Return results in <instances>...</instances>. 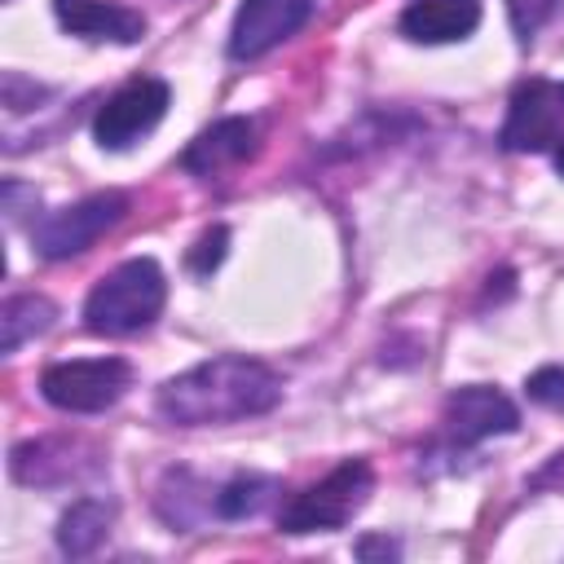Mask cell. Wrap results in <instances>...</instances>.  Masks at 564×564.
Segmentation results:
<instances>
[{
	"instance_id": "4fadbf2b",
	"label": "cell",
	"mask_w": 564,
	"mask_h": 564,
	"mask_svg": "<svg viewBox=\"0 0 564 564\" xmlns=\"http://www.w3.org/2000/svg\"><path fill=\"white\" fill-rule=\"evenodd\" d=\"M79 449H88V445H84V441H66V436L26 441V445L13 449L9 471H13V480H22V485H66V480H75V476L84 471V467L70 458V454H79Z\"/></svg>"
},
{
	"instance_id": "6da1fadb",
	"label": "cell",
	"mask_w": 564,
	"mask_h": 564,
	"mask_svg": "<svg viewBox=\"0 0 564 564\" xmlns=\"http://www.w3.org/2000/svg\"><path fill=\"white\" fill-rule=\"evenodd\" d=\"M278 401H282V379L264 361L225 352L167 379L159 388L154 410L172 427H216V423L269 414Z\"/></svg>"
},
{
	"instance_id": "2e32d148",
	"label": "cell",
	"mask_w": 564,
	"mask_h": 564,
	"mask_svg": "<svg viewBox=\"0 0 564 564\" xmlns=\"http://www.w3.org/2000/svg\"><path fill=\"white\" fill-rule=\"evenodd\" d=\"M273 494H278L273 476H234L212 494V511L220 520H247V516H260L273 502Z\"/></svg>"
},
{
	"instance_id": "7c38bea8",
	"label": "cell",
	"mask_w": 564,
	"mask_h": 564,
	"mask_svg": "<svg viewBox=\"0 0 564 564\" xmlns=\"http://www.w3.org/2000/svg\"><path fill=\"white\" fill-rule=\"evenodd\" d=\"M480 26V0H414L401 13V35L414 44H454Z\"/></svg>"
},
{
	"instance_id": "277c9868",
	"label": "cell",
	"mask_w": 564,
	"mask_h": 564,
	"mask_svg": "<svg viewBox=\"0 0 564 564\" xmlns=\"http://www.w3.org/2000/svg\"><path fill=\"white\" fill-rule=\"evenodd\" d=\"M132 388V366L123 357H75V361H53L40 375V392L53 410L66 414H97L110 410L123 392Z\"/></svg>"
},
{
	"instance_id": "44dd1931",
	"label": "cell",
	"mask_w": 564,
	"mask_h": 564,
	"mask_svg": "<svg viewBox=\"0 0 564 564\" xmlns=\"http://www.w3.org/2000/svg\"><path fill=\"white\" fill-rule=\"evenodd\" d=\"M529 485H533V489H551V485H560V489H564V449H560V454H555V458H551V463H546Z\"/></svg>"
},
{
	"instance_id": "7a4b0ae2",
	"label": "cell",
	"mask_w": 564,
	"mask_h": 564,
	"mask_svg": "<svg viewBox=\"0 0 564 564\" xmlns=\"http://www.w3.org/2000/svg\"><path fill=\"white\" fill-rule=\"evenodd\" d=\"M163 300H167V278L163 269L150 260V256H137V260H123L115 264L84 300V326L93 335H137L145 330L159 313H163Z\"/></svg>"
},
{
	"instance_id": "ac0fdd59",
	"label": "cell",
	"mask_w": 564,
	"mask_h": 564,
	"mask_svg": "<svg viewBox=\"0 0 564 564\" xmlns=\"http://www.w3.org/2000/svg\"><path fill=\"white\" fill-rule=\"evenodd\" d=\"M529 401L546 405V410H564V366H542L524 379Z\"/></svg>"
},
{
	"instance_id": "ba28073f",
	"label": "cell",
	"mask_w": 564,
	"mask_h": 564,
	"mask_svg": "<svg viewBox=\"0 0 564 564\" xmlns=\"http://www.w3.org/2000/svg\"><path fill=\"white\" fill-rule=\"evenodd\" d=\"M317 0H242L229 26V57L256 62L282 40H291L308 18Z\"/></svg>"
},
{
	"instance_id": "7402d4cb",
	"label": "cell",
	"mask_w": 564,
	"mask_h": 564,
	"mask_svg": "<svg viewBox=\"0 0 564 564\" xmlns=\"http://www.w3.org/2000/svg\"><path fill=\"white\" fill-rule=\"evenodd\" d=\"M555 172H560V176H564V141H560V145H555Z\"/></svg>"
},
{
	"instance_id": "30bf717a",
	"label": "cell",
	"mask_w": 564,
	"mask_h": 564,
	"mask_svg": "<svg viewBox=\"0 0 564 564\" xmlns=\"http://www.w3.org/2000/svg\"><path fill=\"white\" fill-rule=\"evenodd\" d=\"M251 154H256V123L247 115H229V119H216L212 128H203L185 145L181 167L194 176H216L225 167H238Z\"/></svg>"
},
{
	"instance_id": "9c48e42d",
	"label": "cell",
	"mask_w": 564,
	"mask_h": 564,
	"mask_svg": "<svg viewBox=\"0 0 564 564\" xmlns=\"http://www.w3.org/2000/svg\"><path fill=\"white\" fill-rule=\"evenodd\" d=\"M445 436L454 445H480L489 436H507L520 427V410L511 405V397H502L489 383H467L458 392H449L445 401Z\"/></svg>"
},
{
	"instance_id": "52a82bcc",
	"label": "cell",
	"mask_w": 564,
	"mask_h": 564,
	"mask_svg": "<svg viewBox=\"0 0 564 564\" xmlns=\"http://www.w3.org/2000/svg\"><path fill=\"white\" fill-rule=\"evenodd\" d=\"M172 106V88L154 75H141V79H128L119 93H110L93 119V137L101 150H128L137 145L145 132L159 128V119L167 115Z\"/></svg>"
},
{
	"instance_id": "3957f363",
	"label": "cell",
	"mask_w": 564,
	"mask_h": 564,
	"mask_svg": "<svg viewBox=\"0 0 564 564\" xmlns=\"http://www.w3.org/2000/svg\"><path fill=\"white\" fill-rule=\"evenodd\" d=\"M375 489V471L366 458H348L339 467H330L317 485L300 489L282 511H278V529L282 533H326V529H344L370 498Z\"/></svg>"
},
{
	"instance_id": "9a60e30c",
	"label": "cell",
	"mask_w": 564,
	"mask_h": 564,
	"mask_svg": "<svg viewBox=\"0 0 564 564\" xmlns=\"http://www.w3.org/2000/svg\"><path fill=\"white\" fill-rule=\"evenodd\" d=\"M57 308L44 295H9L0 308V352H18L26 339L44 335L53 326Z\"/></svg>"
},
{
	"instance_id": "ffe728a7",
	"label": "cell",
	"mask_w": 564,
	"mask_h": 564,
	"mask_svg": "<svg viewBox=\"0 0 564 564\" xmlns=\"http://www.w3.org/2000/svg\"><path fill=\"white\" fill-rule=\"evenodd\" d=\"M357 555H361V560H375V555L397 560V555H401V546H397L392 538H361V542H357Z\"/></svg>"
},
{
	"instance_id": "5b68a950",
	"label": "cell",
	"mask_w": 564,
	"mask_h": 564,
	"mask_svg": "<svg viewBox=\"0 0 564 564\" xmlns=\"http://www.w3.org/2000/svg\"><path fill=\"white\" fill-rule=\"evenodd\" d=\"M128 212V194L106 189V194H88L62 212H48L40 225H31V247L44 260H70L79 251H88L106 229H115Z\"/></svg>"
},
{
	"instance_id": "8992f818",
	"label": "cell",
	"mask_w": 564,
	"mask_h": 564,
	"mask_svg": "<svg viewBox=\"0 0 564 564\" xmlns=\"http://www.w3.org/2000/svg\"><path fill=\"white\" fill-rule=\"evenodd\" d=\"M564 137V79H520L507 101V119L498 132V145L511 154H538L551 150Z\"/></svg>"
},
{
	"instance_id": "e0dca14e",
	"label": "cell",
	"mask_w": 564,
	"mask_h": 564,
	"mask_svg": "<svg viewBox=\"0 0 564 564\" xmlns=\"http://www.w3.org/2000/svg\"><path fill=\"white\" fill-rule=\"evenodd\" d=\"M502 4H507L511 31H516L520 44H529V40L551 22V13L560 9V0H502Z\"/></svg>"
},
{
	"instance_id": "5bb4252c",
	"label": "cell",
	"mask_w": 564,
	"mask_h": 564,
	"mask_svg": "<svg viewBox=\"0 0 564 564\" xmlns=\"http://www.w3.org/2000/svg\"><path fill=\"white\" fill-rule=\"evenodd\" d=\"M110 524H115V507L106 498H79V502H70V511L57 520V546H62V555H75V560L79 555H93L106 542Z\"/></svg>"
},
{
	"instance_id": "8fae6325",
	"label": "cell",
	"mask_w": 564,
	"mask_h": 564,
	"mask_svg": "<svg viewBox=\"0 0 564 564\" xmlns=\"http://www.w3.org/2000/svg\"><path fill=\"white\" fill-rule=\"evenodd\" d=\"M57 22L79 35V40H115V44H137L145 35V18L132 4L119 0H53Z\"/></svg>"
},
{
	"instance_id": "d6986e66",
	"label": "cell",
	"mask_w": 564,
	"mask_h": 564,
	"mask_svg": "<svg viewBox=\"0 0 564 564\" xmlns=\"http://www.w3.org/2000/svg\"><path fill=\"white\" fill-rule=\"evenodd\" d=\"M225 242H229V229H225V225L207 229V234L194 242V251H189V269H194V273H212V269L225 260Z\"/></svg>"
}]
</instances>
